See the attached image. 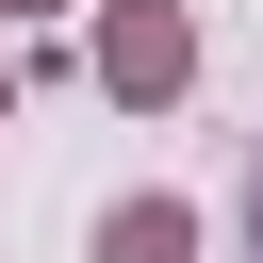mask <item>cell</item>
Wrapping results in <instances>:
<instances>
[{"instance_id":"1","label":"cell","mask_w":263,"mask_h":263,"mask_svg":"<svg viewBox=\"0 0 263 263\" xmlns=\"http://www.w3.org/2000/svg\"><path fill=\"white\" fill-rule=\"evenodd\" d=\"M99 82H115L132 115H164V99L197 82V16H181V0H99Z\"/></svg>"},{"instance_id":"2","label":"cell","mask_w":263,"mask_h":263,"mask_svg":"<svg viewBox=\"0 0 263 263\" xmlns=\"http://www.w3.org/2000/svg\"><path fill=\"white\" fill-rule=\"evenodd\" d=\"M99 263H197V214L181 197H115L99 214Z\"/></svg>"},{"instance_id":"3","label":"cell","mask_w":263,"mask_h":263,"mask_svg":"<svg viewBox=\"0 0 263 263\" xmlns=\"http://www.w3.org/2000/svg\"><path fill=\"white\" fill-rule=\"evenodd\" d=\"M247 263H263V164H247Z\"/></svg>"},{"instance_id":"4","label":"cell","mask_w":263,"mask_h":263,"mask_svg":"<svg viewBox=\"0 0 263 263\" xmlns=\"http://www.w3.org/2000/svg\"><path fill=\"white\" fill-rule=\"evenodd\" d=\"M0 16H66V0H0Z\"/></svg>"},{"instance_id":"5","label":"cell","mask_w":263,"mask_h":263,"mask_svg":"<svg viewBox=\"0 0 263 263\" xmlns=\"http://www.w3.org/2000/svg\"><path fill=\"white\" fill-rule=\"evenodd\" d=\"M0 115H16V66H0Z\"/></svg>"}]
</instances>
